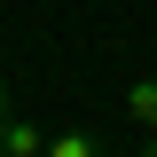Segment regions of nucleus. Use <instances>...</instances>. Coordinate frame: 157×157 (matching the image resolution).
<instances>
[{"label": "nucleus", "mask_w": 157, "mask_h": 157, "mask_svg": "<svg viewBox=\"0 0 157 157\" xmlns=\"http://www.w3.org/2000/svg\"><path fill=\"white\" fill-rule=\"evenodd\" d=\"M0 157H47V134H39L32 118H8L0 126Z\"/></svg>", "instance_id": "f257e3e1"}, {"label": "nucleus", "mask_w": 157, "mask_h": 157, "mask_svg": "<svg viewBox=\"0 0 157 157\" xmlns=\"http://www.w3.org/2000/svg\"><path fill=\"white\" fill-rule=\"evenodd\" d=\"M126 118H134L141 134H157V78H134L126 86Z\"/></svg>", "instance_id": "f03ea898"}, {"label": "nucleus", "mask_w": 157, "mask_h": 157, "mask_svg": "<svg viewBox=\"0 0 157 157\" xmlns=\"http://www.w3.org/2000/svg\"><path fill=\"white\" fill-rule=\"evenodd\" d=\"M47 157H102V141L78 134V126H63V134H47Z\"/></svg>", "instance_id": "7ed1b4c3"}, {"label": "nucleus", "mask_w": 157, "mask_h": 157, "mask_svg": "<svg viewBox=\"0 0 157 157\" xmlns=\"http://www.w3.org/2000/svg\"><path fill=\"white\" fill-rule=\"evenodd\" d=\"M8 118H16V110H8V86H0V126H8Z\"/></svg>", "instance_id": "20e7f679"}, {"label": "nucleus", "mask_w": 157, "mask_h": 157, "mask_svg": "<svg viewBox=\"0 0 157 157\" xmlns=\"http://www.w3.org/2000/svg\"><path fill=\"white\" fill-rule=\"evenodd\" d=\"M141 157H157V134H149V141H141Z\"/></svg>", "instance_id": "39448f33"}]
</instances>
